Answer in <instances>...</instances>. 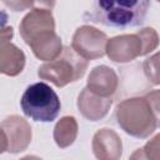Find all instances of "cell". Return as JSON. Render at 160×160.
Masks as SVG:
<instances>
[{
  "label": "cell",
  "mask_w": 160,
  "mask_h": 160,
  "mask_svg": "<svg viewBox=\"0 0 160 160\" xmlns=\"http://www.w3.org/2000/svg\"><path fill=\"white\" fill-rule=\"evenodd\" d=\"M22 112L34 121L51 122L61 109L58 94L46 82L39 81L29 85L20 100Z\"/></svg>",
  "instance_id": "obj_4"
},
{
  "label": "cell",
  "mask_w": 160,
  "mask_h": 160,
  "mask_svg": "<svg viewBox=\"0 0 160 160\" xmlns=\"http://www.w3.org/2000/svg\"><path fill=\"white\" fill-rule=\"evenodd\" d=\"M88 65V60L76 54L72 48L62 46L58 58L51 61H45L38 69V76L41 80L50 81L58 88H64L68 84L81 79Z\"/></svg>",
  "instance_id": "obj_3"
},
{
  "label": "cell",
  "mask_w": 160,
  "mask_h": 160,
  "mask_svg": "<svg viewBox=\"0 0 160 160\" xmlns=\"http://www.w3.org/2000/svg\"><path fill=\"white\" fill-rule=\"evenodd\" d=\"M26 9H48L52 10L55 6V0H24Z\"/></svg>",
  "instance_id": "obj_18"
},
{
  "label": "cell",
  "mask_w": 160,
  "mask_h": 160,
  "mask_svg": "<svg viewBox=\"0 0 160 160\" xmlns=\"http://www.w3.org/2000/svg\"><path fill=\"white\" fill-rule=\"evenodd\" d=\"M112 100L111 98L100 96L92 91H90L88 88L82 89L78 96V109L80 114L90 121H98L105 118L111 108Z\"/></svg>",
  "instance_id": "obj_10"
},
{
  "label": "cell",
  "mask_w": 160,
  "mask_h": 160,
  "mask_svg": "<svg viewBox=\"0 0 160 160\" xmlns=\"http://www.w3.org/2000/svg\"><path fill=\"white\" fill-rule=\"evenodd\" d=\"M50 30H55V19L51 10L48 9H32L19 25L20 35L26 44L36 35Z\"/></svg>",
  "instance_id": "obj_9"
},
{
  "label": "cell",
  "mask_w": 160,
  "mask_h": 160,
  "mask_svg": "<svg viewBox=\"0 0 160 160\" xmlns=\"http://www.w3.org/2000/svg\"><path fill=\"white\" fill-rule=\"evenodd\" d=\"M24 51L10 41L0 42V74L18 76L25 68Z\"/></svg>",
  "instance_id": "obj_13"
},
{
  "label": "cell",
  "mask_w": 160,
  "mask_h": 160,
  "mask_svg": "<svg viewBox=\"0 0 160 160\" xmlns=\"http://www.w3.org/2000/svg\"><path fill=\"white\" fill-rule=\"evenodd\" d=\"M159 139L160 135L156 134L144 148L138 149L132 155L131 159H152V160H158L159 159Z\"/></svg>",
  "instance_id": "obj_16"
},
{
  "label": "cell",
  "mask_w": 160,
  "mask_h": 160,
  "mask_svg": "<svg viewBox=\"0 0 160 160\" xmlns=\"http://www.w3.org/2000/svg\"><path fill=\"white\" fill-rule=\"evenodd\" d=\"M136 32L140 36L141 42H142V52H141L142 56L150 54L151 51H154L158 48V45H159V35H158L155 29L144 28V29H140Z\"/></svg>",
  "instance_id": "obj_15"
},
{
  "label": "cell",
  "mask_w": 160,
  "mask_h": 160,
  "mask_svg": "<svg viewBox=\"0 0 160 160\" xmlns=\"http://www.w3.org/2000/svg\"><path fill=\"white\" fill-rule=\"evenodd\" d=\"M108 36L101 30L90 26L82 25L78 28L72 35L71 48L85 60H95L105 55Z\"/></svg>",
  "instance_id": "obj_5"
},
{
  "label": "cell",
  "mask_w": 160,
  "mask_h": 160,
  "mask_svg": "<svg viewBox=\"0 0 160 160\" xmlns=\"http://www.w3.org/2000/svg\"><path fill=\"white\" fill-rule=\"evenodd\" d=\"M115 119L128 135L138 139L150 136L158 128L159 90L124 99L115 108Z\"/></svg>",
  "instance_id": "obj_1"
},
{
  "label": "cell",
  "mask_w": 160,
  "mask_h": 160,
  "mask_svg": "<svg viewBox=\"0 0 160 160\" xmlns=\"http://www.w3.org/2000/svg\"><path fill=\"white\" fill-rule=\"evenodd\" d=\"M92 152L99 160H118L122 155V141L112 129L98 130L91 141Z\"/></svg>",
  "instance_id": "obj_8"
},
{
  "label": "cell",
  "mask_w": 160,
  "mask_h": 160,
  "mask_svg": "<svg viewBox=\"0 0 160 160\" xmlns=\"http://www.w3.org/2000/svg\"><path fill=\"white\" fill-rule=\"evenodd\" d=\"M78 121L74 116H62L54 128V140L60 149H66L74 144L78 138Z\"/></svg>",
  "instance_id": "obj_14"
},
{
  "label": "cell",
  "mask_w": 160,
  "mask_h": 160,
  "mask_svg": "<svg viewBox=\"0 0 160 160\" xmlns=\"http://www.w3.org/2000/svg\"><path fill=\"white\" fill-rule=\"evenodd\" d=\"M118 86L119 78L115 70L106 65L95 66L90 71L86 81V88L90 91L106 98H111L116 92Z\"/></svg>",
  "instance_id": "obj_11"
},
{
  "label": "cell",
  "mask_w": 160,
  "mask_h": 160,
  "mask_svg": "<svg viewBox=\"0 0 160 160\" xmlns=\"http://www.w3.org/2000/svg\"><path fill=\"white\" fill-rule=\"evenodd\" d=\"M0 126L8 138V152L18 154L28 149L32 139L31 126L28 120L19 115H11L5 118Z\"/></svg>",
  "instance_id": "obj_7"
},
{
  "label": "cell",
  "mask_w": 160,
  "mask_h": 160,
  "mask_svg": "<svg viewBox=\"0 0 160 160\" xmlns=\"http://www.w3.org/2000/svg\"><path fill=\"white\" fill-rule=\"evenodd\" d=\"M2 2L12 11H24V10H26L24 0H2Z\"/></svg>",
  "instance_id": "obj_19"
},
{
  "label": "cell",
  "mask_w": 160,
  "mask_h": 160,
  "mask_svg": "<svg viewBox=\"0 0 160 160\" xmlns=\"http://www.w3.org/2000/svg\"><path fill=\"white\" fill-rule=\"evenodd\" d=\"M14 36V29L11 26H0V42L10 41Z\"/></svg>",
  "instance_id": "obj_20"
},
{
  "label": "cell",
  "mask_w": 160,
  "mask_h": 160,
  "mask_svg": "<svg viewBox=\"0 0 160 160\" xmlns=\"http://www.w3.org/2000/svg\"><path fill=\"white\" fill-rule=\"evenodd\" d=\"M149 6L150 0H92L90 19L115 29L136 28L145 21Z\"/></svg>",
  "instance_id": "obj_2"
},
{
  "label": "cell",
  "mask_w": 160,
  "mask_h": 160,
  "mask_svg": "<svg viewBox=\"0 0 160 160\" xmlns=\"http://www.w3.org/2000/svg\"><path fill=\"white\" fill-rule=\"evenodd\" d=\"M28 45L32 50L34 55L42 61H51L58 58L62 50V42L55 30L44 31L32 38Z\"/></svg>",
  "instance_id": "obj_12"
},
{
  "label": "cell",
  "mask_w": 160,
  "mask_h": 160,
  "mask_svg": "<svg viewBox=\"0 0 160 160\" xmlns=\"http://www.w3.org/2000/svg\"><path fill=\"white\" fill-rule=\"evenodd\" d=\"M8 151V138L0 126V154Z\"/></svg>",
  "instance_id": "obj_21"
},
{
  "label": "cell",
  "mask_w": 160,
  "mask_h": 160,
  "mask_svg": "<svg viewBox=\"0 0 160 160\" xmlns=\"http://www.w3.org/2000/svg\"><path fill=\"white\" fill-rule=\"evenodd\" d=\"M158 58H159V54L155 52L152 56L148 58V59L142 62V70H144V74H145L146 79H148L151 84H154V85H158V84H159Z\"/></svg>",
  "instance_id": "obj_17"
},
{
  "label": "cell",
  "mask_w": 160,
  "mask_h": 160,
  "mask_svg": "<svg viewBox=\"0 0 160 160\" xmlns=\"http://www.w3.org/2000/svg\"><path fill=\"white\" fill-rule=\"evenodd\" d=\"M142 42L138 32L118 35L108 39L105 54L114 62H129L141 55Z\"/></svg>",
  "instance_id": "obj_6"
}]
</instances>
